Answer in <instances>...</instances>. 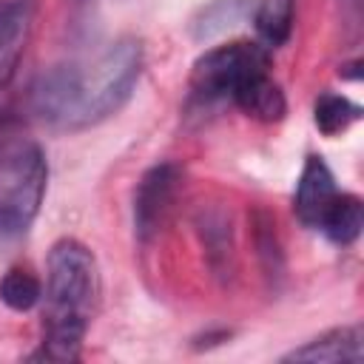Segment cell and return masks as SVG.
Instances as JSON below:
<instances>
[{"mask_svg":"<svg viewBox=\"0 0 364 364\" xmlns=\"http://www.w3.org/2000/svg\"><path fill=\"white\" fill-rule=\"evenodd\" d=\"M142 65V40L122 34L94 57L40 71L28 88V111L51 131H88L111 119L131 100Z\"/></svg>","mask_w":364,"mask_h":364,"instance_id":"obj_1","label":"cell"},{"mask_svg":"<svg viewBox=\"0 0 364 364\" xmlns=\"http://www.w3.org/2000/svg\"><path fill=\"white\" fill-rule=\"evenodd\" d=\"M100 296V267L91 247L74 236L51 245L43 290V338L31 361H80L82 341Z\"/></svg>","mask_w":364,"mask_h":364,"instance_id":"obj_2","label":"cell"},{"mask_svg":"<svg viewBox=\"0 0 364 364\" xmlns=\"http://www.w3.org/2000/svg\"><path fill=\"white\" fill-rule=\"evenodd\" d=\"M48 159L28 125L0 114V236L26 233L46 199Z\"/></svg>","mask_w":364,"mask_h":364,"instance_id":"obj_3","label":"cell"},{"mask_svg":"<svg viewBox=\"0 0 364 364\" xmlns=\"http://www.w3.org/2000/svg\"><path fill=\"white\" fill-rule=\"evenodd\" d=\"M270 71V48L253 40H233L202 51L191 65V102L213 105L230 100L253 74Z\"/></svg>","mask_w":364,"mask_h":364,"instance_id":"obj_4","label":"cell"},{"mask_svg":"<svg viewBox=\"0 0 364 364\" xmlns=\"http://www.w3.org/2000/svg\"><path fill=\"white\" fill-rule=\"evenodd\" d=\"M179 188H182V168L176 162H156L139 176L131 205L134 236L139 245H148L159 236L162 225L173 210Z\"/></svg>","mask_w":364,"mask_h":364,"instance_id":"obj_5","label":"cell"},{"mask_svg":"<svg viewBox=\"0 0 364 364\" xmlns=\"http://www.w3.org/2000/svg\"><path fill=\"white\" fill-rule=\"evenodd\" d=\"M338 193L341 191H338L336 176H333L330 165L324 162V156L310 154L304 159V165H301V173H299V182H296V193H293V213H296V219L304 228L318 230L324 216L336 205Z\"/></svg>","mask_w":364,"mask_h":364,"instance_id":"obj_6","label":"cell"},{"mask_svg":"<svg viewBox=\"0 0 364 364\" xmlns=\"http://www.w3.org/2000/svg\"><path fill=\"white\" fill-rule=\"evenodd\" d=\"M364 358V327L358 321L330 327L318 333L316 338L304 341L301 347H293L279 361H310V364H333V361H350L358 364Z\"/></svg>","mask_w":364,"mask_h":364,"instance_id":"obj_7","label":"cell"},{"mask_svg":"<svg viewBox=\"0 0 364 364\" xmlns=\"http://www.w3.org/2000/svg\"><path fill=\"white\" fill-rule=\"evenodd\" d=\"M31 28V0H0V91L17 74Z\"/></svg>","mask_w":364,"mask_h":364,"instance_id":"obj_8","label":"cell"},{"mask_svg":"<svg viewBox=\"0 0 364 364\" xmlns=\"http://www.w3.org/2000/svg\"><path fill=\"white\" fill-rule=\"evenodd\" d=\"M196 233L205 247V262L219 279H230L236 270V245H233V225L225 210L208 208L196 216Z\"/></svg>","mask_w":364,"mask_h":364,"instance_id":"obj_9","label":"cell"},{"mask_svg":"<svg viewBox=\"0 0 364 364\" xmlns=\"http://www.w3.org/2000/svg\"><path fill=\"white\" fill-rule=\"evenodd\" d=\"M230 102L242 114H247L259 122H282L287 114V97H284L282 85L270 77V71L253 74L247 82H242L239 91L230 97Z\"/></svg>","mask_w":364,"mask_h":364,"instance_id":"obj_10","label":"cell"},{"mask_svg":"<svg viewBox=\"0 0 364 364\" xmlns=\"http://www.w3.org/2000/svg\"><path fill=\"white\" fill-rule=\"evenodd\" d=\"M247 17H250V0H213L191 17V37L199 43L213 40Z\"/></svg>","mask_w":364,"mask_h":364,"instance_id":"obj_11","label":"cell"},{"mask_svg":"<svg viewBox=\"0 0 364 364\" xmlns=\"http://www.w3.org/2000/svg\"><path fill=\"white\" fill-rule=\"evenodd\" d=\"M364 228V205L355 193H338L336 205L330 208V213L324 216L318 233H324L333 245L338 247H350L358 242Z\"/></svg>","mask_w":364,"mask_h":364,"instance_id":"obj_12","label":"cell"},{"mask_svg":"<svg viewBox=\"0 0 364 364\" xmlns=\"http://www.w3.org/2000/svg\"><path fill=\"white\" fill-rule=\"evenodd\" d=\"M358 119H361V105L336 91L318 94V100L313 105V122L324 136H338Z\"/></svg>","mask_w":364,"mask_h":364,"instance_id":"obj_13","label":"cell"},{"mask_svg":"<svg viewBox=\"0 0 364 364\" xmlns=\"http://www.w3.org/2000/svg\"><path fill=\"white\" fill-rule=\"evenodd\" d=\"M296 0H259L253 11V26L262 37V46L276 48L290 40Z\"/></svg>","mask_w":364,"mask_h":364,"instance_id":"obj_14","label":"cell"},{"mask_svg":"<svg viewBox=\"0 0 364 364\" xmlns=\"http://www.w3.org/2000/svg\"><path fill=\"white\" fill-rule=\"evenodd\" d=\"M43 299V284L40 279L26 270V267H9L0 276V301L14 310V313H26L31 307H37Z\"/></svg>","mask_w":364,"mask_h":364,"instance_id":"obj_15","label":"cell"},{"mask_svg":"<svg viewBox=\"0 0 364 364\" xmlns=\"http://www.w3.org/2000/svg\"><path fill=\"white\" fill-rule=\"evenodd\" d=\"M256 253H259L262 270L270 282L284 276V253H282V245L276 239V230H273V222L267 219V213L256 216Z\"/></svg>","mask_w":364,"mask_h":364,"instance_id":"obj_16","label":"cell"},{"mask_svg":"<svg viewBox=\"0 0 364 364\" xmlns=\"http://www.w3.org/2000/svg\"><path fill=\"white\" fill-rule=\"evenodd\" d=\"M358 68H361V63H358V60H353V63H344V65L338 68V74H341L344 80H358V77H361V71H358Z\"/></svg>","mask_w":364,"mask_h":364,"instance_id":"obj_17","label":"cell"}]
</instances>
